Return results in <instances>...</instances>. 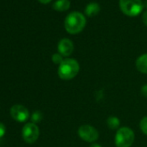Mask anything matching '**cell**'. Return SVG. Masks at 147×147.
<instances>
[{
  "label": "cell",
  "instance_id": "5",
  "mask_svg": "<svg viewBox=\"0 0 147 147\" xmlns=\"http://www.w3.org/2000/svg\"><path fill=\"white\" fill-rule=\"evenodd\" d=\"M79 137L88 143H94L99 138V131L90 125H82L78 129Z\"/></svg>",
  "mask_w": 147,
  "mask_h": 147
},
{
  "label": "cell",
  "instance_id": "18",
  "mask_svg": "<svg viewBox=\"0 0 147 147\" xmlns=\"http://www.w3.org/2000/svg\"><path fill=\"white\" fill-rule=\"evenodd\" d=\"M142 18H143V22H144V24L147 26V11L144 12Z\"/></svg>",
  "mask_w": 147,
  "mask_h": 147
},
{
  "label": "cell",
  "instance_id": "12",
  "mask_svg": "<svg viewBox=\"0 0 147 147\" xmlns=\"http://www.w3.org/2000/svg\"><path fill=\"white\" fill-rule=\"evenodd\" d=\"M107 126L110 129H113V130L119 129V125H120V120H119V119L118 117L111 116L107 119Z\"/></svg>",
  "mask_w": 147,
  "mask_h": 147
},
{
  "label": "cell",
  "instance_id": "19",
  "mask_svg": "<svg viewBox=\"0 0 147 147\" xmlns=\"http://www.w3.org/2000/svg\"><path fill=\"white\" fill-rule=\"evenodd\" d=\"M39 1L42 4H48L51 1V0H39Z\"/></svg>",
  "mask_w": 147,
  "mask_h": 147
},
{
  "label": "cell",
  "instance_id": "9",
  "mask_svg": "<svg viewBox=\"0 0 147 147\" xmlns=\"http://www.w3.org/2000/svg\"><path fill=\"white\" fill-rule=\"evenodd\" d=\"M136 67L140 73L147 75V54L141 55L138 57L136 61Z\"/></svg>",
  "mask_w": 147,
  "mask_h": 147
},
{
  "label": "cell",
  "instance_id": "10",
  "mask_svg": "<svg viewBox=\"0 0 147 147\" xmlns=\"http://www.w3.org/2000/svg\"><path fill=\"white\" fill-rule=\"evenodd\" d=\"M100 7L97 3H90L86 7L85 12L88 17H94L100 12Z\"/></svg>",
  "mask_w": 147,
  "mask_h": 147
},
{
  "label": "cell",
  "instance_id": "4",
  "mask_svg": "<svg viewBox=\"0 0 147 147\" xmlns=\"http://www.w3.org/2000/svg\"><path fill=\"white\" fill-rule=\"evenodd\" d=\"M119 6L122 12L129 17L138 16L144 8L141 0H119Z\"/></svg>",
  "mask_w": 147,
  "mask_h": 147
},
{
  "label": "cell",
  "instance_id": "3",
  "mask_svg": "<svg viewBox=\"0 0 147 147\" xmlns=\"http://www.w3.org/2000/svg\"><path fill=\"white\" fill-rule=\"evenodd\" d=\"M135 134L134 131L127 127H119L115 134V145L117 147H131L134 142Z\"/></svg>",
  "mask_w": 147,
  "mask_h": 147
},
{
  "label": "cell",
  "instance_id": "6",
  "mask_svg": "<svg viewBox=\"0 0 147 147\" xmlns=\"http://www.w3.org/2000/svg\"><path fill=\"white\" fill-rule=\"evenodd\" d=\"M22 135L24 140L28 144L35 143L39 137V128L34 123H27L22 131Z\"/></svg>",
  "mask_w": 147,
  "mask_h": 147
},
{
  "label": "cell",
  "instance_id": "13",
  "mask_svg": "<svg viewBox=\"0 0 147 147\" xmlns=\"http://www.w3.org/2000/svg\"><path fill=\"white\" fill-rule=\"evenodd\" d=\"M139 127L141 131L147 136V116L144 117L141 119L140 122H139Z\"/></svg>",
  "mask_w": 147,
  "mask_h": 147
},
{
  "label": "cell",
  "instance_id": "16",
  "mask_svg": "<svg viewBox=\"0 0 147 147\" xmlns=\"http://www.w3.org/2000/svg\"><path fill=\"white\" fill-rule=\"evenodd\" d=\"M5 131H6L5 125L3 123H0V139H1V138L5 136Z\"/></svg>",
  "mask_w": 147,
  "mask_h": 147
},
{
  "label": "cell",
  "instance_id": "8",
  "mask_svg": "<svg viewBox=\"0 0 147 147\" xmlns=\"http://www.w3.org/2000/svg\"><path fill=\"white\" fill-rule=\"evenodd\" d=\"M58 52L62 56H69L74 51V44L73 42L67 38L61 39L57 46Z\"/></svg>",
  "mask_w": 147,
  "mask_h": 147
},
{
  "label": "cell",
  "instance_id": "15",
  "mask_svg": "<svg viewBox=\"0 0 147 147\" xmlns=\"http://www.w3.org/2000/svg\"><path fill=\"white\" fill-rule=\"evenodd\" d=\"M63 56L61 55V54H54L53 55H52V61H53V62L55 63V64H58V65H60L62 61H63Z\"/></svg>",
  "mask_w": 147,
  "mask_h": 147
},
{
  "label": "cell",
  "instance_id": "17",
  "mask_svg": "<svg viewBox=\"0 0 147 147\" xmlns=\"http://www.w3.org/2000/svg\"><path fill=\"white\" fill-rule=\"evenodd\" d=\"M141 94L143 97L147 99V84H144L142 88H141V91H140Z\"/></svg>",
  "mask_w": 147,
  "mask_h": 147
},
{
  "label": "cell",
  "instance_id": "1",
  "mask_svg": "<svg viewBox=\"0 0 147 147\" xmlns=\"http://www.w3.org/2000/svg\"><path fill=\"white\" fill-rule=\"evenodd\" d=\"M86 18L82 13L74 11L67 16L64 26L67 33L75 35L82 31L86 26Z\"/></svg>",
  "mask_w": 147,
  "mask_h": 147
},
{
  "label": "cell",
  "instance_id": "20",
  "mask_svg": "<svg viewBox=\"0 0 147 147\" xmlns=\"http://www.w3.org/2000/svg\"><path fill=\"white\" fill-rule=\"evenodd\" d=\"M90 147H102V146L99 144H93Z\"/></svg>",
  "mask_w": 147,
  "mask_h": 147
},
{
  "label": "cell",
  "instance_id": "14",
  "mask_svg": "<svg viewBox=\"0 0 147 147\" xmlns=\"http://www.w3.org/2000/svg\"><path fill=\"white\" fill-rule=\"evenodd\" d=\"M42 119V114L40 111H36L32 116H31V120H32V123L36 124L37 122H40Z\"/></svg>",
  "mask_w": 147,
  "mask_h": 147
},
{
  "label": "cell",
  "instance_id": "11",
  "mask_svg": "<svg viewBox=\"0 0 147 147\" xmlns=\"http://www.w3.org/2000/svg\"><path fill=\"white\" fill-rule=\"evenodd\" d=\"M70 7L69 0H57L56 2L53 5V8L58 11H64L68 10Z\"/></svg>",
  "mask_w": 147,
  "mask_h": 147
},
{
  "label": "cell",
  "instance_id": "7",
  "mask_svg": "<svg viewBox=\"0 0 147 147\" xmlns=\"http://www.w3.org/2000/svg\"><path fill=\"white\" fill-rule=\"evenodd\" d=\"M11 115L18 122H24L30 118L29 110L22 105H14L11 108Z\"/></svg>",
  "mask_w": 147,
  "mask_h": 147
},
{
  "label": "cell",
  "instance_id": "2",
  "mask_svg": "<svg viewBox=\"0 0 147 147\" xmlns=\"http://www.w3.org/2000/svg\"><path fill=\"white\" fill-rule=\"evenodd\" d=\"M80 71L79 62L72 58L64 59L58 67V76L61 80L70 81L75 78Z\"/></svg>",
  "mask_w": 147,
  "mask_h": 147
}]
</instances>
